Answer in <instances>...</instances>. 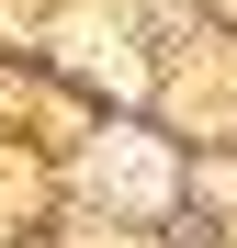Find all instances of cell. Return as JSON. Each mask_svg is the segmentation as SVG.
I'll list each match as a JSON object with an SVG mask.
<instances>
[{"label": "cell", "instance_id": "obj_1", "mask_svg": "<svg viewBox=\"0 0 237 248\" xmlns=\"http://www.w3.org/2000/svg\"><path fill=\"white\" fill-rule=\"evenodd\" d=\"M102 192H125V203H158V192H170V170H158V147H102Z\"/></svg>", "mask_w": 237, "mask_h": 248}]
</instances>
